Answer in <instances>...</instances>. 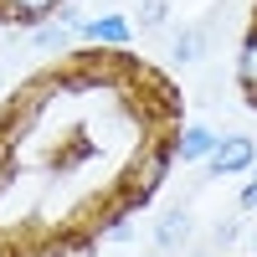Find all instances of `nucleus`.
Returning a JSON list of instances; mask_svg holds the SVG:
<instances>
[{
	"label": "nucleus",
	"instance_id": "f257e3e1",
	"mask_svg": "<svg viewBox=\"0 0 257 257\" xmlns=\"http://www.w3.org/2000/svg\"><path fill=\"white\" fill-rule=\"evenodd\" d=\"M170 165H175V144H144L139 155H134V165L123 170V206H128V211L144 206V201L165 185Z\"/></svg>",
	"mask_w": 257,
	"mask_h": 257
},
{
	"label": "nucleus",
	"instance_id": "f03ea898",
	"mask_svg": "<svg viewBox=\"0 0 257 257\" xmlns=\"http://www.w3.org/2000/svg\"><path fill=\"white\" fill-rule=\"evenodd\" d=\"M252 165H257V139L252 134H221L216 149H211V160H206V175L226 180V175H247Z\"/></svg>",
	"mask_w": 257,
	"mask_h": 257
},
{
	"label": "nucleus",
	"instance_id": "7ed1b4c3",
	"mask_svg": "<svg viewBox=\"0 0 257 257\" xmlns=\"http://www.w3.org/2000/svg\"><path fill=\"white\" fill-rule=\"evenodd\" d=\"M88 47H108V52H123L128 41H134V21H128L123 11H98L82 21V31H77Z\"/></svg>",
	"mask_w": 257,
	"mask_h": 257
},
{
	"label": "nucleus",
	"instance_id": "20e7f679",
	"mask_svg": "<svg viewBox=\"0 0 257 257\" xmlns=\"http://www.w3.org/2000/svg\"><path fill=\"white\" fill-rule=\"evenodd\" d=\"M190 237H196V216H190V206H165L155 216V252H180Z\"/></svg>",
	"mask_w": 257,
	"mask_h": 257
},
{
	"label": "nucleus",
	"instance_id": "39448f33",
	"mask_svg": "<svg viewBox=\"0 0 257 257\" xmlns=\"http://www.w3.org/2000/svg\"><path fill=\"white\" fill-rule=\"evenodd\" d=\"M206 52H211V21H190L170 36V62H180V67H196Z\"/></svg>",
	"mask_w": 257,
	"mask_h": 257
},
{
	"label": "nucleus",
	"instance_id": "423d86ee",
	"mask_svg": "<svg viewBox=\"0 0 257 257\" xmlns=\"http://www.w3.org/2000/svg\"><path fill=\"white\" fill-rule=\"evenodd\" d=\"M216 128L211 123H185L180 134H175V160H185V165H206L211 160V149H216Z\"/></svg>",
	"mask_w": 257,
	"mask_h": 257
},
{
	"label": "nucleus",
	"instance_id": "0eeeda50",
	"mask_svg": "<svg viewBox=\"0 0 257 257\" xmlns=\"http://www.w3.org/2000/svg\"><path fill=\"white\" fill-rule=\"evenodd\" d=\"M67 0H0V21L6 26H41V21H52Z\"/></svg>",
	"mask_w": 257,
	"mask_h": 257
},
{
	"label": "nucleus",
	"instance_id": "6e6552de",
	"mask_svg": "<svg viewBox=\"0 0 257 257\" xmlns=\"http://www.w3.org/2000/svg\"><path fill=\"white\" fill-rule=\"evenodd\" d=\"M237 88L247 93V103L257 108V21L247 26L242 47H237Z\"/></svg>",
	"mask_w": 257,
	"mask_h": 257
},
{
	"label": "nucleus",
	"instance_id": "1a4fd4ad",
	"mask_svg": "<svg viewBox=\"0 0 257 257\" xmlns=\"http://www.w3.org/2000/svg\"><path fill=\"white\" fill-rule=\"evenodd\" d=\"M72 36H77V31H67L62 21H41V26H31L26 41H31V52H67Z\"/></svg>",
	"mask_w": 257,
	"mask_h": 257
},
{
	"label": "nucleus",
	"instance_id": "9d476101",
	"mask_svg": "<svg viewBox=\"0 0 257 257\" xmlns=\"http://www.w3.org/2000/svg\"><path fill=\"white\" fill-rule=\"evenodd\" d=\"M128 21H134V26H144V31H160L165 21H170V0H139Z\"/></svg>",
	"mask_w": 257,
	"mask_h": 257
},
{
	"label": "nucleus",
	"instance_id": "9b49d317",
	"mask_svg": "<svg viewBox=\"0 0 257 257\" xmlns=\"http://www.w3.org/2000/svg\"><path fill=\"white\" fill-rule=\"evenodd\" d=\"M242 237V216H221L216 226H211V237H206V247H231Z\"/></svg>",
	"mask_w": 257,
	"mask_h": 257
},
{
	"label": "nucleus",
	"instance_id": "f8f14e48",
	"mask_svg": "<svg viewBox=\"0 0 257 257\" xmlns=\"http://www.w3.org/2000/svg\"><path fill=\"white\" fill-rule=\"evenodd\" d=\"M237 211L247 216V211H257V165L247 170V185H242V196H237Z\"/></svg>",
	"mask_w": 257,
	"mask_h": 257
},
{
	"label": "nucleus",
	"instance_id": "ddd939ff",
	"mask_svg": "<svg viewBox=\"0 0 257 257\" xmlns=\"http://www.w3.org/2000/svg\"><path fill=\"white\" fill-rule=\"evenodd\" d=\"M252 257H257V237H252Z\"/></svg>",
	"mask_w": 257,
	"mask_h": 257
},
{
	"label": "nucleus",
	"instance_id": "4468645a",
	"mask_svg": "<svg viewBox=\"0 0 257 257\" xmlns=\"http://www.w3.org/2000/svg\"><path fill=\"white\" fill-rule=\"evenodd\" d=\"M0 257H6V242H0Z\"/></svg>",
	"mask_w": 257,
	"mask_h": 257
}]
</instances>
